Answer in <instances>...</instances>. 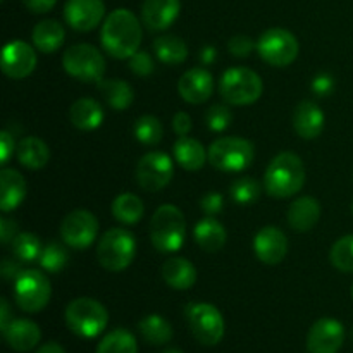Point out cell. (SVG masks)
Instances as JSON below:
<instances>
[{"instance_id": "5b68a950", "label": "cell", "mask_w": 353, "mask_h": 353, "mask_svg": "<svg viewBox=\"0 0 353 353\" xmlns=\"http://www.w3.org/2000/svg\"><path fill=\"white\" fill-rule=\"evenodd\" d=\"M137 255V240L133 233L123 228L105 231L97 245V259L100 265L110 272H121L130 268Z\"/></svg>"}, {"instance_id": "d6986e66", "label": "cell", "mask_w": 353, "mask_h": 353, "mask_svg": "<svg viewBox=\"0 0 353 353\" xmlns=\"http://www.w3.org/2000/svg\"><path fill=\"white\" fill-rule=\"evenodd\" d=\"M181 0H145L141 23L148 31H164L178 19Z\"/></svg>"}, {"instance_id": "44dd1931", "label": "cell", "mask_w": 353, "mask_h": 353, "mask_svg": "<svg viewBox=\"0 0 353 353\" xmlns=\"http://www.w3.org/2000/svg\"><path fill=\"white\" fill-rule=\"evenodd\" d=\"M7 345L16 352H30L40 343L41 331L37 323L30 319H12L6 330H2Z\"/></svg>"}, {"instance_id": "2e32d148", "label": "cell", "mask_w": 353, "mask_h": 353, "mask_svg": "<svg viewBox=\"0 0 353 353\" xmlns=\"http://www.w3.org/2000/svg\"><path fill=\"white\" fill-rule=\"evenodd\" d=\"M105 17L103 0H68L64 6V19L72 30L92 31Z\"/></svg>"}, {"instance_id": "8992f818", "label": "cell", "mask_w": 353, "mask_h": 353, "mask_svg": "<svg viewBox=\"0 0 353 353\" xmlns=\"http://www.w3.org/2000/svg\"><path fill=\"white\" fill-rule=\"evenodd\" d=\"M209 164L223 172H240L250 168L255 157L254 143L240 137L217 138L209 147Z\"/></svg>"}, {"instance_id": "b9f144b4", "label": "cell", "mask_w": 353, "mask_h": 353, "mask_svg": "<svg viewBox=\"0 0 353 353\" xmlns=\"http://www.w3.org/2000/svg\"><path fill=\"white\" fill-rule=\"evenodd\" d=\"M228 48H230L231 55L245 59L254 52V48H257V43H254V41H252L248 37H245V34H236V37L230 38V41H228Z\"/></svg>"}, {"instance_id": "d590c367", "label": "cell", "mask_w": 353, "mask_h": 353, "mask_svg": "<svg viewBox=\"0 0 353 353\" xmlns=\"http://www.w3.org/2000/svg\"><path fill=\"white\" fill-rule=\"evenodd\" d=\"M133 134L140 143L154 147V145L161 143L162 137H164V130H162L161 121L155 116H141L134 123Z\"/></svg>"}, {"instance_id": "bcb514c9", "label": "cell", "mask_w": 353, "mask_h": 353, "mask_svg": "<svg viewBox=\"0 0 353 353\" xmlns=\"http://www.w3.org/2000/svg\"><path fill=\"white\" fill-rule=\"evenodd\" d=\"M19 262L21 261H17V259H3L2 264H0V274H2V278L6 279V281H16L17 276L24 271V269L21 268Z\"/></svg>"}, {"instance_id": "7a4b0ae2", "label": "cell", "mask_w": 353, "mask_h": 353, "mask_svg": "<svg viewBox=\"0 0 353 353\" xmlns=\"http://www.w3.org/2000/svg\"><path fill=\"white\" fill-rule=\"evenodd\" d=\"M305 185V165L293 152H281L269 162L264 176L265 192L276 199L296 195Z\"/></svg>"}, {"instance_id": "11a10c76", "label": "cell", "mask_w": 353, "mask_h": 353, "mask_svg": "<svg viewBox=\"0 0 353 353\" xmlns=\"http://www.w3.org/2000/svg\"><path fill=\"white\" fill-rule=\"evenodd\" d=\"M352 296H353V286H352Z\"/></svg>"}, {"instance_id": "3957f363", "label": "cell", "mask_w": 353, "mask_h": 353, "mask_svg": "<svg viewBox=\"0 0 353 353\" xmlns=\"http://www.w3.org/2000/svg\"><path fill=\"white\" fill-rule=\"evenodd\" d=\"M152 245L162 254H174L185 245L186 221L176 205H161L150 221Z\"/></svg>"}, {"instance_id": "277c9868", "label": "cell", "mask_w": 353, "mask_h": 353, "mask_svg": "<svg viewBox=\"0 0 353 353\" xmlns=\"http://www.w3.org/2000/svg\"><path fill=\"white\" fill-rule=\"evenodd\" d=\"M65 324L79 338H97L109 324V312L97 300L81 296L65 307Z\"/></svg>"}, {"instance_id": "f907efd6", "label": "cell", "mask_w": 353, "mask_h": 353, "mask_svg": "<svg viewBox=\"0 0 353 353\" xmlns=\"http://www.w3.org/2000/svg\"><path fill=\"white\" fill-rule=\"evenodd\" d=\"M10 307L7 299L0 300V330H6L7 326L10 324Z\"/></svg>"}, {"instance_id": "7402d4cb", "label": "cell", "mask_w": 353, "mask_h": 353, "mask_svg": "<svg viewBox=\"0 0 353 353\" xmlns=\"http://www.w3.org/2000/svg\"><path fill=\"white\" fill-rule=\"evenodd\" d=\"M293 126H295L299 137L305 138V140H314L324 130V112L317 107V103L303 100L293 112Z\"/></svg>"}, {"instance_id": "9c48e42d", "label": "cell", "mask_w": 353, "mask_h": 353, "mask_svg": "<svg viewBox=\"0 0 353 353\" xmlns=\"http://www.w3.org/2000/svg\"><path fill=\"white\" fill-rule=\"evenodd\" d=\"M186 323L190 331L199 343L205 347H214L224 336L223 314L212 303H188L185 309Z\"/></svg>"}, {"instance_id": "f6af8a7d", "label": "cell", "mask_w": 353, "mask_h": 353, "mask_svg": "<svg viewBox=\"0 0 353 353\" xmlns=\"http://www.w3.org/2000/svg\"><path fill=\"white\" fill-rule=\"evenodd\" d=\"M14 150H17V147L12 134L9 131H2V134H0V164L6 165L9 159L12 157Z\"/></svg>"}, {"instance_id": "7c38bea8", "label": "cell", "mask_w": 353, "mask_h": 353, "mask_svg": "<svg viewBox=\"0 0 353 353\" xmlns=\"http://www.w3.org/2000/svg\"><path fill=\"white\" fill-rule=\"evenodd\" d=\"M99 234V221L90 210H72L61 224V236L64 245L74 250H86L92 247Z\"/></svg>"}, {"instance_id": "8d00e7d4", "label": "cell", "mask_w": 353, "mask_h": 353, "mask_svg": "<svg viewBox=\"0 0 353 353\" xmlns=\"http://www.w3.org/2000/svg\"><path fill=\"white\" fill-rule=\"evenodd\" d=\"M68 261H69L68 250H65L64 245L57 243V241H50V243L45 245L43 250H41L40 259H38L41 269L47 272H52V274L61 272L62 269L68 265Z\"/></svg>"}, {"instance_id": "60d3db41", "label": "cell", "mask_w": 353, "mask_h": 353, "mask_svg": "<svg viewBox=\"0 0 353 353\" xmlns=\"http://www.w3.org/2000/svg\"><path fill=\"white\" fill-rule=\"evenodd\" d=\"M130 68L137 76H150L154 72V59L147 50H138L130 57Z\"/></svg>"}, {"instance_id": "4316f807", "label": "cell", "mask_w": 353, "mask_h": 353, "mask_svg": "<svg viewBox=\"0 0 353 353\" xmlns=\"http://www.w3.org/2000/svg\"><path fill=\"white\" fill-rule=\"evenodd\" d=\"M31 38L37 50H40L41 54H54L64 43L65 30L59 21L43 19L34 26Z\"/></svg>"}, {"instance_id": "ee69618b", "label": "cell", "mask_w": 353, "mask_h": 353, "mask_svg": "<svg viewBox=\"0 0 353 353\" xmlns=\"http://www.w3.org/2000/svg\"><path fill=\"white\" fill-rule=\"evenodd\" d=\"M334 88V79L333 76L327 74V72H321V74H317L316 78L312 79V92L316 93V95H330L331 92H333Z\"/></svg>"}, {"instance_id": "52a82bcc", "label": "cell", "mask_w": 353, "mask_h": 353, "mask_svg": "<svg viewBox=\"0 0 353 353\" xmlns=\"http://www.w3.org/2000/svg\"><path fill=\"white\" fill-rule=\"evenodd\" d=\"M221 97L230 105H250L262 97L264 83L248 68H231L221 78Z\"/></svg>"}, {"instance_id": "f1b7e54d", "label": "cell", "mask_w": 353, "mask_h": 353, "mask_svg": "<svg viewBox=\"0 0 353 353\" xmlns=\"http://www.w3.org/2000/svg\"><path fill=\"white\" fill-rule=\"evenodd\" d=\"M97 85H99V90L105 99L107 105L112 107L114 110H126L133 103L134 92L130 83H126L124 79H102Z\"/></svg>"}, {"instance_id": "4fadbf2b", "label": "cell", "mask_w": 353, "mask_h": 353, "mask_svg": "<svg viewBox=\"0 0 353 353\" xmlns=\"http://www.w3.org/2000/svg\"><path fill=\"white\" fill-rule=\"evenodd\" d=\"M174 164L164 152H148L138 161L137 181L145 192H161L171 183Z\"/></svg>"}, {"instance_id": "ba28073f", "label": "cell", "mask_w": 353, "mask_h": 353, "mask_svg": "<svg viewBox=\"0 0 353 353\" xmlns=\"http://www.w3.org/2000/svg\"><path fill=\"white\" fill-rule=\"evenodd\" d=\"M62 68L79 81L100 83L105 74V59L93 45H71L62 55Z\"/></svg>"}, {"instance_id": "7dc6e473", "label": "cell", "mask_w": 353, "mask_h": 353, "mask_svg": "<svg viewBox=\"0 0 353 353\" xmlns=\"http://www.w3.org/2000/svg\"><path fill=\"white\" fill-rule=\"evenodd\" d=\"M192 117L186 112H178L172 117V128H174V133L178 137H188L190 131H192Z\"/></svg>"}, {"instance_id": "f546056e", "label": "cell", "mask_w": 353, "mask_h": 353, "mask_svg": "<svg viewBox=\"0 0 353 353\" xmlns=\"http://www.w3.org/2000/svg\"><path fill=\"white\" fill-rule=\"evenodd\" d=\"M16 152L21 165L28 169H34V171L45 168L48 159H50V150H48L47 143L37 137L23 138L17 145Z\"/></svg>"}, {"instance_id": "74e56055", "label": "cell", "mask_w": 353, "mask_h": 353, "mask_svg": "<svg viewBox=\"0 0 353 353\" xmlns=\"http://www.w3.org/2000/svg\"><path fill=\"white\" fill-rule=\"evenodd\" d=\"M261 185L257 179L248 178V176H241V178L234 179L231 185V199L238 203V205H252L261 196Z\"/></svg>"}, {"instance_id": "9a60e30c", "label": "cell", "mask_w": 353, "mask_h": 353, "mask_svg": "<svg viewBox=\"0 0 353 353\" xmlns=\"http://www.w3.org/2000/svg\"><path fill=\"white\" fill-rule=\"evenodd\" d=\"M37 52L26 41L14 40L2 50V71L12 79H24L37 68Z\"/></svg>"}, {"instance_id": "7bdbcfd3", "label": "cell", "mask_w": 353, "mask_h": 353, "mask_svg": "<svg viewBox=\"0 0 353 353\" xmlns=\"http://www.w3.org/2000/svg\"><path fill=\"white\" fill-rule=\"evenodd\" d=\"M223 207L224 199L221 193L210 192L207 193V195H203L202 200H200V209H202L203 214H207V216H216V214H219L221 210H223Z\"/></svg>"}, {"instance_id": "603a6c76", "label": "cell", "mask_w": 353, "mask_h": 353, "mask_svg": "<svg viewBox=\"0 0 353 353\" xmlns=\"http://www.w3.org/2000/svg\"><path fill=\"white\" fill-rule=\"evenodd\" d=\"M321 217V203L314 196H300L290 205L288 224L296 233H307L312 230Z\"/></svg>"}, {"instance_id": "ab89813d", "label": "cell", "mask_w": 353, "mask_h": 353, "mask_svg": "<svg viewBox=\"0 0 353 353\" xmlns=\"http://www.w3.org/2000/svg\"><path fill=\"white\" fill-rule=\"evenodd\" d=\"M231 121H233V112L226 103H216L205 114V124L214 133L226 131L231 126Z\"/></svg>"}, {"instance_id": "681fc988", "label": "cell", "mask_w": 353, "mask_h": 353, "mask_svg": "<svg viewBox=\"0 0 353 353\" xmlns=\"http://www.w3.org/2000/svg\"><path fill=\"white\" fill-rule=\"evenodd\" d=\"M23 3L28 10H31V12L45 14L50 12V10L54 9L57 0H23Z\"/></svg>"}, {"instance_id": "c3c4849f", "label": "cell", "mask_w": 353, "mask_h": 353, "mask_svg": "<svg viewBox=\"0 0 353 353\" xmlns=\"http://www.w3.org/2000/svg\"><path fill=\"white\" fill-rule=\"evenodd\" d=\"M17 234V224L14 221L2 217L0 219V240L3 245H10V241L16 238Z\"/></svg>"}, {"instance_id": "ac0fdd59", "label": "cell", "mask_w": 353, "mask_h": 353, "mask_svg": "<svg viewBox=\"0 0 353 353\" xmlns=\"http://www.w3.org/2000/svg\"><path fill=\"white\" fill-rule=\"evenodd\" d=\"M178 92L179 97L188 103L207 102L214 92L212 74L203 68L188 69L179 79Z\"/></svg>"}, {"instance_id": "f35d334b", "label": "cell", "mask_w": 353, "mask_h": 353, "mask_svg": "<svg viewBox=\"0 0 353 353\" xmlns=\"http://www.w3.org/2000/svg\"><path fill=\"white\" fill-rule=\"evenodd\" d=\"M330 261L338 271L353 272V234L340 238L330 252Z\"/></svg>"}, {"instance_id": "ffe728a7", "label": "cell", "mask_w": 353, "mask_h": 353, "mask_svg": "<svg viewBox=\"0 0 353 353\" xmlns=\"http://www.w3.org/2000/svg\"><path fill=\"white\" fill-rule=\"evenodd\" d=\"M28 193V185L19 171L3 168L0 171V210L10 212L16 210L24 202Z\"/></svg>"}, {"instance_id": "f5cc1de1", "label": "cell", "mask_w": 353, "mask_h": 353, "mask_svg": "<svg viewBox=\"0 0 353 353\" xmlns=\"http://www.w3.org/2000/svg\"><path fill=\"white\" fill-rule=\"evenodd\" d=\"M37 353H65V350L61 347V345L55 343V341H50V343L41 345Z\"/></svg>"}, {"instance_id": "816d5d0a", "label": "cell", "mask_w": 353, "mask_h": 353, "mask_svg": "<svg viewBox=\"0 0 353 353\" xmlns=\"http://www.w3.org/2000/svg\"><path fill=\"white\" fill-rule=\"evenodd\" d=\"M200 61L202 64H212L216 61V48L214 47H203L202 48V54H200Z\"/></svg>"}, {"instance_id": "e575fe53", "label": "cell", "mask_w": 353, "mask_h": 353, "mask_svg": "<svg viewBox=\"0 0 353 353\" xmlns=\"http://www.w3.org/2000/svg\"><path fill=\"white\" fill-rule=\"evenodd\" d=\"M10 250L12 255L21 262H34L40 259L41 241L37 234L33 233H17L16 238L10 241Z\"/></svg>"}, {"instance_id": "db71d44e", "label": "cell", "mask_w": 353, "mask_h": 353, "mask_svg": "<svg viewBox=\"0 0 353 353\" xmlns=\"http://www.w3.org/2000/svg\"><path fill=\"white\" fill-rule=\"evenodd\" d=\"M162 353H183L181 350H178V348H169V350L162 352Z\"/></svg>"}, {"instance_id": "484cf974", "label": "cell", "mask_w": 353, "mask_h": 353, "mask_svg": "<svg viewBox=\"0 0 353 353\" xmlns=\"http://www.w3.org/2000/svg\"><path fill=\"white\" fill-rule=\"evenodd\" d=\"M172 150H174L176 162L186 171H199L209 161V152L195 138L179 137Z\"/></svg>"}, {"instance_id": "d6a6232c", "label": "cell", "mask_w": 353, "mask_h": 353, "mask_svg": "<svg viewBox=\"0 0 353 353\" xmlns=\"http://www.w3.org/2000/svg\"><path fill=\"white\" fill-rule=\"evenodd\" d=\"M145 214L143 202L133 193H121L112 202V216L123 224L140 223Z\"/></svg>"}, {"instance_id": "5bb4252c", "label": "cell", "mask_w": 353, "mask_h": 353, "mask_svg": "<svg viewBox=\"0 0 353 353\" xmlns=\"http://www.w3.org/2000/svg\"><path fill=\"white\" fill-rule=\"evenodd\" d=\"M343 341V324L331 317H323L312 324L307 334V350L309 353H338Z\"/></svg>"}, {"instance_id": "d4e9b609", "label": "cell", "mask_w": 353, "mask_h": 353, "mask_svg": "<svg viewBox=\"0 0 353 353\" xmlns=\"http://www.w3.org/2000/svg\"><path fill=\"white\" fill-rule=\"evenodd\" d=\"M103 109L93 99H79L69 109V121L81 131H93L102 126Z\"/></svg>"}, {"instance_id": "83f0119b", "label": "cell", "mask_w": 353, "mask_h": 353, "mask_svg": "<svg viewBox=\"0 0 353 353\" xmlns=\"http://www.w3.org/2000/svg\"><path fill=\"white\" fill-rule=\"evenodd\" d=\"M196 245L205 252H217L226 245V228L214 217H203L199 221L193 231Z\"/></svg>"}, {"instance_id": "cb8c5ba5", "label": "cell", "mask_w": 353, "mask_h": 353, "mask_svg": "<svg viewBox=\"0 0 353 353\" xmlns=\"http://www.w3.org/2000/svg\"><path fill=\"white\" fill-rule=\"evenodd\" d=\"M162 278L172 290H190L196 281V269L188 259L171 257L162 265Z\"/></svg>"}, {"instance_id": "e0dca14e", "label": "cell", "mask_w": 353, "mask_h": 353, "mask_svg": "<svg viewBox=\"0 0 353 353\" xmlns=\"http://www.w3.org/2000/svg\"><path fill=\"white\" fill-rule=\"evenodd\" d=\"M255 255L261 262L276 265L288 254V238L279 228L265 226L254 238Z\"/></svg>"}, {"instance_id": "4dcf8cb0", "label": "cell", "mask_w": 353, "mask_h": 353, "mask_svg": "<svg viewBox=\"0 0 353 353\" xmlns=\"http://www.w3.org/2000/svg\"><path fill=\"white\" fill-rule=\"evenodd\" d=\"M154 52L159 57V61L169 65L181 64L188 57V47L176 34H164V37L155 38Z\"/></svg>"}, {"instance_id": "30bf717a", "label": "cell", "mask_w": 353, "mask_h": 353, "mask_svg": "<svg viewBox=\"0 0 353 353\" xmlns=\"http://www.w3.org/2000/svg\"><path fill=\"white\" fill-rule=\"evenodd\" d=\"M52 286L47 276L34 269L23 271L14 281V300L28 314H37L48 305Z\"/></svg>"}, {"instance_id": "1f68e13d", "label": "cell", "mask_w": 353, "mask_h": 353, "mask_svg": "<svg viewBox=\"0 0 353 353\" xmlns=\"http://www.w3.org/2000/svg\"><path fill=\"white\" fill-rule=\"evenodd\" d=\"M141 338L150 345H161L169 343L172 340V326L169 321H165L162 316L157 314H150V316L143 317L138 324Z\"/></svg>"}, {"instance_id": "836d02e7", "label": "cell", "mask_w": 353, "mask_h": 353, "mask_svg": "<svg viewBox=\"0 0 353 353\" xmlns=\"http://www.w3.org/2000/svg\"><path fill=\"white\" fill-rule=\"evenodd\" d=\"M95 353H138L137 338L131 331L119 327L103 336Z\"/></svg>"}, {"instance_id": "8fae6325", "label": "cell", "mask_w": 353, "mask_h": 353, "mask_svg": "<svg viewBox=\"0 0 353 353\" xmlns=\"http://www.w3.org/2000/svg\"><path fill=\"white\" fill-rule=\"evenodd\" d=\"M300 45L295 34L283 28H271L257 40V52L262 61L274 68H286L299 57Z\"/></svg>"}, {"instance_id": "6da1fadb", "label": "cell", "mask_w": 353, "mask_h": 353, "mask_svg": "<svg viewBox=\"0 0 353 353\" xmlns=\"http://www.w3.org/2000/svg\"><path fill=\"white\" fill-rule=\"evenodd\" d=\"M102 47L110 57L130 59L140 50L141 24L130 9H116L105 17L100 31Z\"/></svg>"}]
</instances>
